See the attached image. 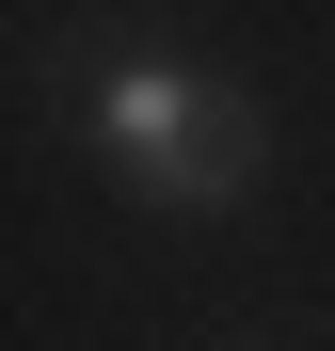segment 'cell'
<instances>
[{
  "label": "cell",
  "mask_w": 335,
  "mask_h": 351,
  "mask_svg": "<svg viewBox=\"0 0 335 351\" xmlns=\"http://www.w3.org/2000/svg\"><path fill=\"white\" fill-rule=\"evenodd\" d=\"M80 128L112 160V192H144V208H240L256 192V112L208 64H112L80 96Z\"/></svg>",
  "instance_id": "6da1fadb"
}]
</instances>
